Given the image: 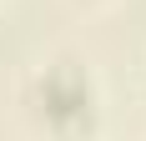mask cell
Returning a JSON list of instances; mask_svg holds the SVG:
<instances>
[{"label": "cell", "mask_w": 146, "mask_h": 141, "mask_svg": "<svg viewBox=\"0 0 146 141\" xmlns=\"http://www.w3.org/2000/svg\"><path fill=\"white\" fill-rule=\"evenodd\" d=\"M40 96H45V111L56 116V121H76V116L91 111V81L81 70L71 66H56L50 76L40 81Z\"/></svg>", "instance_id": "cell-1"}]
</instances>
